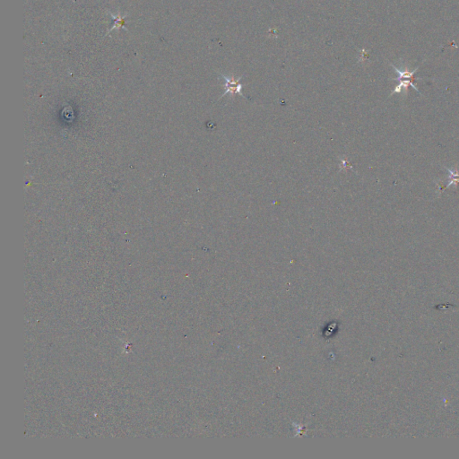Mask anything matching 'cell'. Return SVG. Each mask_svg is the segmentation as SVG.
<instances>
[{"label":"cell","instance_id":"6da1fadb","mask_svg":"<svg viewBox=\"0 0 459 459\" xmlns=\"http://www.w3.org/2000/svg\"><path fill=\"white\" fill-rule=\"evenodd\" d=\"M220 75L224 81V84H223L224 94L222 95V98H223L225 95H241L243 98H245V96L242 92L243 85L241 83V80L242 79L243 76H241L237 79H235L234 76H228V75L222 74H220Z\"/></svg>","mask_w":459,"mask_h":459},{"label":"cell","instance_id":"7a4b0ae2","mask_svg":"<svg viewBox=\"0 0 459 459\" xmlns=\"http://www.w3.org/2000/svg\"><path fill=\"white\" fill-rule=\"evenodd\" d=\"M445 168L449 172V183L446 186V188H449L451 185L459 184V171L450 169L448 167H445Z\"/></svg>","mask_w":459,"mask_h":459}]
</instances>
